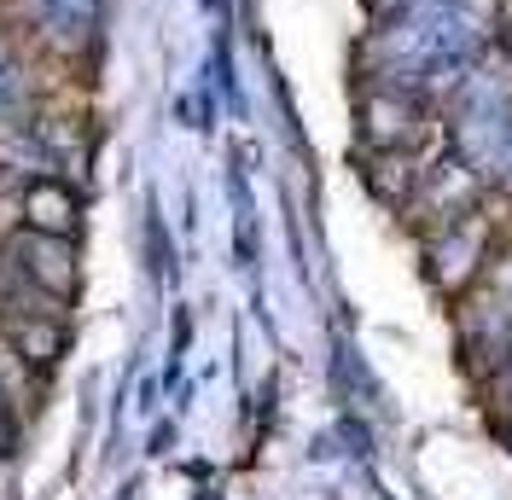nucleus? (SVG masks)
<instances>
[{"label": "nucleus", "instance_id": "1", "mask_svg": "<svg viewBox=\"0 0 512 500\" xmlns=\"http://www.w3.org/2000/svg\"><path fill=\"white\" fill-rule=\"evenodd\" d=\"M6 256H12V268H18V280L30 285L35 297H70L76 291V250H70V239H59V233H35V227H24L12 245H6Z\"/></svg>", "mask_w": 512, "mask_h": 500}, {"label": "nucleus", "instance_id": "2", "mask_svg": "<svg viewBox=\"0 0 512 500\" xmlns=\"http://www.w3.org/2000/svg\"><path fill=\"white\" fill-rule=\"evenodd\" d=\"M18 216H24V227H35V233H59V239H70L76 221H82V204H76V192L64 187V181L35 175L30 187H24V198H18Z\"/></svg>", "mask_w": 512, "mask_h": 500}, {"label": "nucleus", "instance_id": "3", "mask_svg": "<svg viewBox=\"0 0 512 500\" xmlns=\"http://www.w3.org/2000/svg\"><path fill=\"white\" fill-rule=\"evenodd\" d=\"M6 338H12V355L24 361V367H53L64 355V326L53 320V309H24L6 320Z\"/></svg>", "mask_w": 512, "mask_h": 500}]
</instances>
